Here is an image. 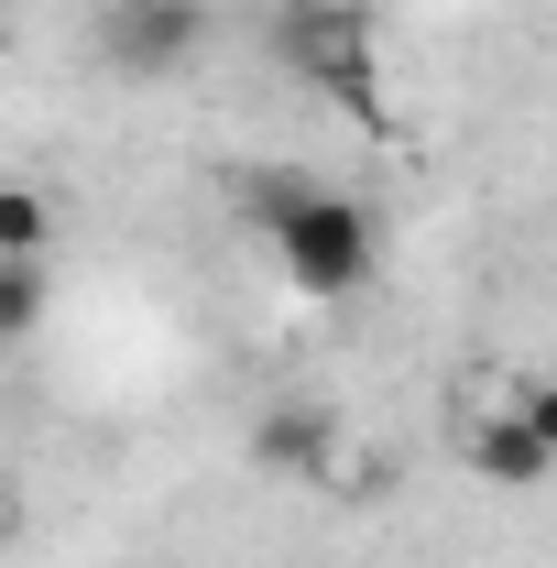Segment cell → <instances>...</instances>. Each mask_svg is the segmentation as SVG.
I'll use <instances>...</instances> for the list:
<instances>
[{
    "instance_id": "1",
    "label": "cell",
    "mask_w": 557,
    "mask_h": 568,
    "mask_svg": "<svg viewBox=\"0 0 557 568\" xmlns=\"http://www.w3.org/2000/svg\"><path fill=\"white\" fill-rule=\"evenodd\" d=\"M241 219L274 241L284 284H295V295H317V306L361 295V284H372V263H383L372 209H361V197H340V186H317V175H252V186H241Z\"/></svg>"
},
{
    "instance_id": "2",
    "label": "cell",
    "mask_w": 557,
    "mask_h": 568,
    "mask_svg": "<svg viewBox=\"0 0 557 568\" xmlns=\"http://www.w3.org/2000/svg\"><path fill=\"white\" fill-rule=\"evenodd\" d=\"M274 55L306 88H328L350 110H383V67H372V22L361 0H306V11H274Z\"/></svg>"
},
{
    "instance_id": "5",
    "label": "cell",
    "mask_w": 557,
    "mask_h": 568,
    "mask_svg": "<svg viewBox=\"0 0 557 568\" xmlns=\"http://www.w3.org/2000/svg\"><path fill=\"white\" fill-rule=\"evenodd\" d=\"M459 459L482 470L492 493H525V481H547V470H557V448L536 437V426H525V405H503V416H482L470 437H459Z\"/></svg>"
},
{
    "instance_id": "6",
    "label": "cell",
    "mask_w": 557,
    "mask_h": 568,
    "mask_svg": "<svg viewBox=\"0 0 557 568\" xmlns=\"http://www.w3.org/2000/svg\"><path fill=\"white\" fill-rule=\"evenodd\" d=\"M0 263H44V197L33 186L0 197Z\"/></svg>"
},
{
    "instance_id": "9",
    "label": "cell",
    "mask_w": 557,
    "mask_h": 568,
    "mask_svg": "<svg viewBox=\"0 0 557 568\" xmlns=\"http://www.w3.org/2000/svg\"><path fill=\"white\" fill-rule=\"evenodd\" d=\"M274 11H306V0H274Z\"/></svg>"
},
{
    "instance_id": "8",
    "label": "cell",
    "mask_w": 557,
    "mask_h": 568,
    "mask_svg": "<svg viewBox=\"0 0 557 568\" xmlns=\"http://www.w3.org/2000/svg\"><path fill=\"white\" fill-rule=\"evenodd\" d=\"M514 405H525V426H536V437H547V448H557V383H525Z\"/></svg>"
},
{
    "instance_id": "7",
    "label": "cell",
    "mask_w": 557,
    "mask_h": 568,
    "mask_svg": "<svg viewBox=\"0 0 557 568\" xmlns=\"http://www.w3.org/2000/svg\"><path fill=\"white\" fill-rule=\"evenodd\" d=\"M44 317V263H0V339H33Z\"/></svg>"
},
{
    "instance_id": "4",
    "label": "cell",
    "mask_w": 557,
    "mask_h": 568,
    "mask_svg": "<svg viewBox=\"0 0 557 568\" xmlns=\"http://www.w3.org/2000/svg\"><path fill=\"white\" fill-rule=\"evenodd\" d=\"M198 33H209V11H198V0H121L99 44H110V67L164 77V67H186V55H198Z\"/></svg>"
},
{
    "instance_id": "3",
    "label": "cell",
    "mask_w": 557,
    "mask_h": 568,
    "mask_svg": "<svg viewBox=\"0 0 557 568\" xmlns=\"http://www.w3.org/2000/svg\"><path fill=\"white\" fill-rule=\"evenodd\" d=\"M252 470H274V481H328V459H340V416L317 405V394H284L252 416Z\"/></svg>"
}]
</instances>
